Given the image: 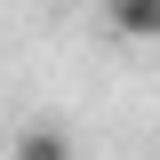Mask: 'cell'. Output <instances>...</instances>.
Instances as JSON below:
<instances>
[{
  "label": "cell",
  "instance_id": "cell-2",
  "mask_svg": "<svg viewBox=\"0 0 160 160\" xmlns=\"http://www.w3.org/2000/svg\"><path fill=\"white\" fill-rule=\"evenodd\" d=\"M16 160H72V144H64V128H24Z\"/></svg>",
  "mask_w": 160,
  "mask_h": 160
},
{
  "label": "cell",
  "instance_id": "cell-1",
  "mask_svg": "<svg viewBox=\"0 0 160 160\" xmlns=\"http://www.w3.org/2000/svg\"><path fill=\"white\" fill-rule=\"evenodd\" d=\"M120 40H160V0H104Z\"/></svg>",
  "mask_w": 160,
  "mask_h": 160
}]
</instances>
